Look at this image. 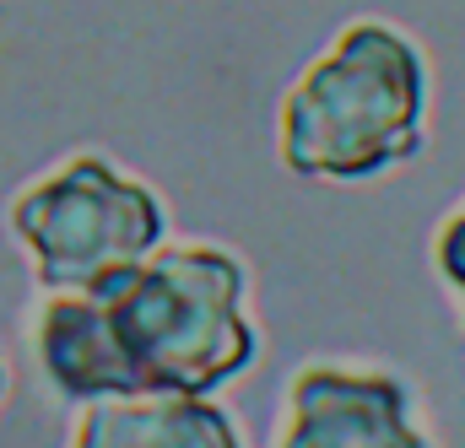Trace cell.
I'll return each mask as SVG.
<instances>
[{
    "label": "cell",
    "instance_id": "obj_1",
    "mask_svg": "<svg viewBox=\"0 0 465 448\" xmlns=\"http://www.w3.org/2000/svg\"><path fill=\"white\" fill-rule=\"evenodd\" d=\"M33 356L60 400L109 394H217L260 356L243 259L190 238L157 243L146 259L98 287L44 292Z\"/></svg>",
    "mask_w": 465,
    "mask_h": 448
},
{
    "label": "cell",
    "instance_id": "obj_2",
    "mask_svg": "<svg viewBox=\"0 0 465 448\" xmlns=\"http://www.w3.org/2000/svg\"><path fill=\"white\" fill-rule=\"evenodd\" d=\"M428 54L384 16L347 22L282 93L276 157L292 179L362 184L406 168L428 141Z\"/></svg>",
    "mask_w": 465,
    "mask_h": 448
},
{
    "label": "cell",
    "instance_id": "obj_3",
    "mask_svg": "<svg viewBox=\"0 0 465 448\" xmlns=\"http://www.w3.org/2000/svg\"><path fill=\"white\" fill-rule=\"evenodd\" d=\"M5 227L44 292H76L146 259L168 238V211L152 184L104 151H71L11 195Z\"/></svg>",
    "mask_w": 465,
    "mask_h": 448
},
{
    "label": "cell",
    "instance_id": "obj_4",
    "mask_svg": "<svg viewBox=\"0 0 465 448\" xmlns=\"http://www.w3.org/2000/svg\"><path fill=\"white\" fill-rule=\"evenodd\" d=\"M271 448H433V438L395 367L320 356L287 378Z\"/></svg>",
    "mask_w": 465,
    "mask_h": 448
},
{
    "label": "cell",
    "instance_id": "obj_5",
    "mask_svg": "<svg viewBox=\"0 0 465 448\" xmlns=\"http://www.w3.org/2000/svg\"><path fill=\"white\" fill-rule=\"evenodd\" d=\"M65 448H243L212 394H109L87 400Z\"/></svg>",
    "mask_w": 465,
    "mask_h": 448
},
{
    "label": "cell",
    "instance_id": "obj_6",
    "mask_svg": "<svg viewBox=\"0 0 465 448\" xmlns=\"http://www.w3.org/2000/svg\"><path fill=\"white\" fill-rule=\"evenodd\" d=\"M433 276L444 281V292H450V303L465 325V195L433 227Z\"/></svg>",
    "mask_w": 465,
    "mask_h": 448
},
{
    "label": "cell",
    "instance_id": "obj_7",
    "mask_svg": "<svg viewBox=\"0 0 465 448\" xmlns=\"http://www.w3.org/2000/svg\"><path fill=\"white\" fill-rule=\"evenodd\" d=\"M0 394H5V356H0Z\"/></svg>",
    "mask_w": 465,
    "mask_h": 448
}]
</instances>
